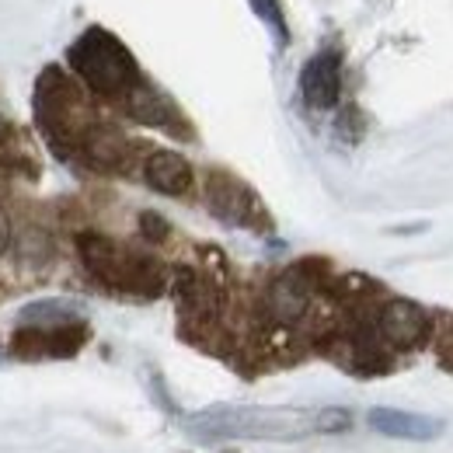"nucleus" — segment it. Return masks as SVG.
Masks as SVG:
<instances>
[{
    "mask_svg": "<svg viewBox=\"0 0 453 453\" xmlns=\"http://www.w3.org/2000/svg\"><path fill=\"white\" fill-rule=\"evenodd\" d=\"M265 303L280 325H296L311 307V289L296 273H283L280 280H273L269 293H265Z\"/></svg>",
    "mask_w": 453,
    "mask_h": 453,
    "instance_id": "10",
    "label": "nucleus"
},
{
    "mask_svg": "<svg viewBox=\"0 0 453 453\" xmlns=\"http://www.w3.org/2000/svg\"><path fill=\"white\" fill-rule=\"evenodd\" d=\"M300 95L311 109H332L342 95V59L339 53L325 50L307 59L300 70Z\"/></svg>",
    "mask_w": 453,
    "mask_h": 453,
    "instance_id": "6",
    "label": "nucleus"
},
{
    "mask_svg": "<svg viewBox=\"0 0 453 453\" xmlns=\"http://www.w3.org/2000/svg\"><path fill=\"white\" fill-rule=\"evenodd\" d=\"M126 109H129L133 119H140V122H147V126H171V122H174V109H171L154 88H147V84H140V88L129 91Z\"/></svg>",
    "mask_w": 453,
    "mask_h": 453,
    "instance_id": "11",
    "label": "nucleus"
},
{
    "mask_svg": "<svg viewBox=\"0 0 453 453\" xmlns=\"http://www.w3.org/2000/svg\"><path fill=\"white\" fill-rule=\"evenodd\" d=\"M206 199H210V210H213L220 220H226V224L255 226L258 217H262L258 199L248 192V185H241V181L230 178V174H210Z\"/></svg>",
    "mask_w": 453,
    "mask_h": 453,
    "instance_id": "5",
    "label": "nucleus"
},
{
    "mask_svg": "<svg viewBox=\"0 0 453 453\" xmlns=\"http://www.w3.org/2000/svg\"><path fill=\"white\" fill-rule=\"evenodd\" d=\"M352 426V415L345 408H325L314 415V429L318 433H345Z\"/></svg>",
    "mask_w": 453,
    "mask_h": 453,
    "instance_id": "14",
    "label": "nucleus"
},
{
    "mask_svg": "<svg viewBox=\"0 0 453 453\" xmlns=\"http://www.w3.org/2000/svg\"><path fill=\"white\" fill-rule=\"evenodd\" d=\"M206 436H230V440H296L314 429V418L303 415H286V411H213L206 418L192 422Z\"/></svg>",
    "mask_w": 453,
    "mask_h": 453,
    "instance_id": "3",
    "label": "nucleus"
},
{
    "mask_svg": "<svg viewBox=\"0 0 453 453\" xmlns=\"http://www.w3.org/2000/svg\"><path fill=\"white\" fill-rule=\"evenodd\" d=\"M81 318V307L66 303V300H39V303H28L18 321L28 325V328H57V325H73Z\"/></svg>",
    "mask_w": 453,
    "mask_h": 453,
    "instance_id": "12",
    "label": "nucleus"
},
{
    "mask_svg": "<svg viewBox=\"0 0 453 453\" xmlns=\"http://www.w3.org/2000/svg\"><path fill=\"white\" fill-rule=\"evenodd\" d=\"M66 59L73 73L102 98H129V91L143 84L133 53L105 28H88L70 46Z\"/></svg>",
    "mask_w": 453,
    "mask_h": 453,
    "instance_id": "1",
    "label": "nucleus"
},
{
    "mask_svg": "<svg viewBox=\"0 0 453 453\" xmlns=\"http://www.w3.org/2000/svg\"><path fill=\"white\" fill-rule=\"evenodd\" d=\"M251 7H255V14L276 32V42L286 46V39H289V28H286V18L283 11H280V4L276 0H251Z\"/></svg>",
    "mask_w": 453,
    "mask_h": 453,
    "instance_id": "13",
    "label": "nucleus"
},
{
    "mask_svg": "<svg viewBox=\"0 0 453 453\" xmlns=\"http://www.w3.org/2000/svg\"><path fill=\"white\" fill-rule=\"evenodd\" d=\"M11 241H14V230H11V217L0 210V255L11 248Z\"/></svg>",
    "mask_w": 453,
    "mask_h": 453,
    "instance_id": "16",
    "label": "nucleus"
},
{
    "mask_svg": "<svg viewBox=\"0 0 453 453\" xmlns=\"http://www.w3.org/2000/svg\"><path fill=\"white\" fill-rule=\"evenodd\" d=\"M143 178L161 196H185L192 188V168L174 150H154L143 165Z\"/></svg>",
    "mask_w": 453,
    "mask_h": 453,
    "instance_id": "9",
    "label": "nucleus"
},
{
    "mask_svg": "<svg viewBox=\"0 0 453 453\" xmlns=\"http://www.w3.org/2000/svg\"><path fill=\"white\" fill-rule=\"evenodd\" d=\"M140 226H143V234H147L150 241H161V237L168 234V224H165L157 213H143V217H140Z\"/></svg>",
    "mask_w": 453,
    "mask_h": 453,
    "instance_id": "15",
    "label": "nucleus"
},
{
    "mask_svg": "<svg viewBox=\"0 0 453 453\" xmlns=\"http://www.w3.org/2000/svg\"><path fill=\"white\" fill-rule=\"evenodd\" d=\"M77 251L88 273L102 283L119 286V289H140V293H154L161 286V269L150 258L133 255L129 248L115 244L102 234H81Z\"/></svg>",
    "mask_w": 453,
    "mask_h": 453,
    "instance_id": "2",
    "label": "nucleus"
},
{
    "mask_svg": "<svg viewBox=\"0 0 453 453\" xmlns=\"http://www.w3.org/2000/svg\"><path fill=\"white\" fill-rule=\"evenodd\" d=\"M370 429L391 436V440H433L443 433V422L426 418V415H411V411H397V408H373L370 411Z\"/></svg>",
    "mask_w": 453,
    "mask_h": 453,
    "instance_id": "8",
    "label": "nucleus"
},
{
    "mask_svg": "<svg viewBox=\"0 0 453 453\" xmlns=\"http://www.w3.org/2000/svg\"><path fill=\"white\" fill-rule=\"evenodd\" d=\"M84 342V332L73 325H57V328H28L21 325L18 335L11 339V349L21 359H39V356H70Z\"/></svg>",
    "mask_w": 453,
    "mask_h": 453,
    "instance_id": "7",
    "label": "nucleus"
},
{
    "mask_svg": "<svg viewBox=\"0 0 453 453\" xmlns=\"http://www.w3.org/2000/svg\"><path fill=\"white\" fill-rule=\"evenodd\" d=\"M377 335L395 349H418L429 339V314L411 300H388L377 314Z\"/></svg>",
    "mask_w": 453,
    "mask_h": 453,
    "instance_id": "4",
    "label": "nucleus"
}]
</instances>
